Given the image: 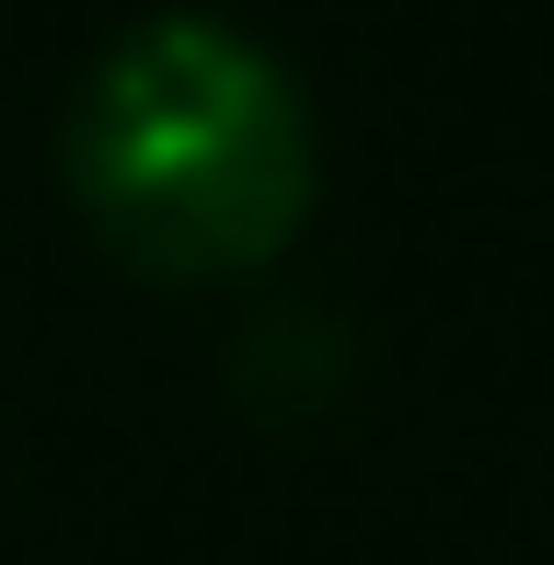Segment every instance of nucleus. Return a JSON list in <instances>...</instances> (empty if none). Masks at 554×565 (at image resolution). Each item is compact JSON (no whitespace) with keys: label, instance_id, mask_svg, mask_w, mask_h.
Returning <instances> with one entry per match:
<instances>
[{"label":"nucleus","instance_id":"f257e3e1","mask_svg":"<svg viewBox=\"0 0 554 565\" xmlns=\"http://www.w3.org/2000/svg\"><path fill=\"white\" fill-rule=\"evenodd\" d=\"M58 173L116 266H139L150 289H209L300 243L323 196V116L255 23L150 12L82 58Z\"/></svg>","mask_w":554,"mask_h":565}]
</instances>
